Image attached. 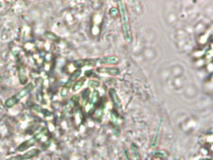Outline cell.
Returning <instances> with one entry per match:
<instances>
[{"mask_svg": "<svg viewBox=\"0 0 213 160\" xmlns=\"http://www.w3.org/2000/svg\"><path fill=\"white\" fill-rule=\"evenodd\" d=\"M118 3L119 4V8L121 14V24H122L124 37L127 43H131L132 40V35L126 4L123 1H119L118 2Z\"/></svg>", "mask_w": 213, "mask_h": 160, "instance_id": "obj_1", "label": "cell"}, {"mask_svg": "<svg viewBox=\"0 0 213 160\" xmlns=\"http://www.w3.org/2000/svg\"><path fill=\"white\" fill-rule=\"evenodd\" d=\"M34 89V85L29 83L24 86L16 94L8 98L4 103V105L8 108H11L20 103V101L31 93Z\"/></svg>", "mask_w": 213, "mask_h": 160, "instance_id": "obj_2", "label": "cell"}, {"mask_svg": "<svg viewBox=\"0 0 213 160\" xmlns=\"http://www.w3.org/2000/svg\"><path fill=\"white\" fill-rule=\"evenodd\" d=\"M46 132V129L44 128L43 129H42L41 132L34 135L31 138L23 141L22 143L18 146V147L17 148V150L19 152H24L29 149L31 147L34 146L42 138Z\"/></svg>", "mask_w": 213, "mask_h": 160, "instance_id": "obj_3", "label": "cell"}, {"mask_svg": "<svg viewBox=\"0 0 213 160\" xmlns=\"http://www.w3.org/2000/svg\"><path fill=\"white\" fill-rule=\"evenodd\" d=\"M81 73L82 72L80 69H77L70 75L69 79L66 82L64 86L62 89L61 92V96L64 98L68 95L70 87L71 86L72 83L75 82L76 80L80 76Z\"/></svg>", "mask_w": 213, "mask_h": 160, "instance_id": "obj_4", "label": "cell"}, {"mask_svg": "<svg viewBox=\"0 0 213 160\" xmlns=\"http://www.w3.org/2000/svg\"><path fill=\"white\" fill-rule=\"evenodd\" d=\"M100 64V59L86 58L82 60H78L73 62V66L77 68L80 69L84 67H93L96 65Z\"/></svg>", "mask_w": 213, "mask_h": 160, "instance_id": "obj_5", "label": "cell"}, {"mask_svg": "<svg viewBox=\"0 0 213 160\" xmlns=\"http://www.w3.org/2000/svg\"><path fill=\"white\" fill-rule=\"evenodd\" d=\"M162 126H163V120L161 119L160 120L159 123H158L155 133H154L153 138V139H152L151 142V147L152 148H157V146H158V144H159L160 136H161V132L162 129Z\"/></svg>", "mask_w": 213, "mask_h": 160, "instance_id": "obj_6", "label": "cell"}, {"mask_svg": "<svg viewBox=\"0 0 213 160\" xmlns=\"http://www.w3.org/2000/svg\"><path fill=\"white\" fill-rule=\"evenodd\" d=\"M109 97H110L112 103L114 107L117 109H121L122 108V103L117 91L114 88H110L108 91Z\"/></svg>", "mask_w": 213, "mask_h": 160, "instance_id": "obj_7", "label": "cell"}, {"mask_svg": "<svg viewBox=\"0 0 213 160\" xmlns=\"http://www.w3.org/2000/svg\"><path fill=\"white\" fill-rule=\"evenodd\" d=\"M96 72L98 73L107 74L111 76H118L121 74V70L118 67L100 66L96 68Z\"/></svg>", "mask_w": 213, "mask_h": 160, "instance_id": "obj_8", "label": "cell"}, {"mask_svg": "<svg viewBox=\"0 0 213 160\" xmlns=\"http://www.w3.org/2000/svg\"><path fill=\"white\" fill-rule=\"evenodd\" d=\"M119 61V58L114 55H112V56H105L104 58H102V59H100V64H112V65H115L117 64Z\"/></svg>", "mask_w": 213, "mask_h": 160, "instance_id": "obj_9", "label": "cell"}, {"mask_svg": "<svg viewBox=\"0 0 213 160\" xmlns=\"http://www.w3.org/2000/svg\"><path fill=\"white\" fill-rule=\"evenodd\" d=\"M18 75H19L20 83L21 85H25L27 83L28 78L26 76V69L23 65H19V66H18Z\"/></svg>", "mask_w": 213, "mask_h": 160, "instance_id": "obj_10", "label": "cell"}, {"mask_svg": "<svg viewBox=\"0 0 213 160\" xmlns=\"http://www.w3.org/2000/svg\"><path fill=\"white\" fill-rule=\"evenodd\" d=\"M40 153V151L39 149H38V148H34V149L26 151V153L23 154V155L24 158H25V160H29L38 156Z\"/></svg>", "mask_w": 213, "mask_h": 160, "instance_id": "obj_11", "label": "cell"}, {"mask_svg": "<svg viewBox=\"0 0 213 160\" xmlns=\"http://www.w3.org/2000/svg\"><path fill=\"white\" fill-rule=\"evenodd\" d=\"M131 151L132 156L134 160H141L139 155V146L135 143L131 144Z\"/></svg>", "mask_w": 213, "mask_h": 160, "instance_id": "obj_12", "label": "cell"}, {"mask_svg": "<svg viewBox=\"0 0 213 160\" xmlns=\"http://www.w3.org/2000/svg\"><path fill=\"white\" fill-rule=\"evenodd\" d=\"M85 81H86V78L85 77H81L80 79H79L78 80H77L75 83L72 86V91L76 92L78 90H80V89L83 86Z\"/></svg>", "mask_w": 213, "mask_h": 160, "instance_id": "obj_13", "label": "cell"}, {"mask_svg": "<svg viewBox=\"0 0 213 160\" xmlns=\"http://www.w3.org/2000/svg\"><path fill=\"white\" fill-rule=\"evenodd\" d=\"M45 36L48 38L49 39L54 41V42L56 43H58L60 41V38L59 37H58V36H57L56 34H55L54 33L50 32V31H46L45 33Z\"/></svg>", "mask_w": 213, "mask_h": 160, "instance_id": "obj_14", "label": "cell"}, {"mask_svg": "<svg viewBox=\"0 0 213 160\" xmlns=\"http://www.w3.org/2000/svg\"><path fill=\"white\" fill-rule=\"evenodd\" d=\"M99 97H100V93L98 91L94 90L92 96H91V103L93 104H95L98 102L99 101Z\"/></svg>", "mask_w": 213, "mask_h": 160, "instance_id": "obj_15", "label": "cell"}, {"mask_svg": "<svg viewBox=\"0 0 213 160\" xmlns=\"http://www.w3.org/2000/svg\"><path fill=\"white\" fill-rule=\"evenodd\" d=\"M100 82L98 80H89L88 83V85L89 86H90L92 88H98L100 86Z\"/></svg>", "mask_w": 213, "mask_h": 160, "instance_id": "obj_16", "label": "cell"}, {"mask_svg": "<svg viewBox=\"0 0 213 160\" xmlns=\"http://www.w3.org/2000/svg\"><path fill=\"white\" fill-rule=\"evenodd\" d=\"M90 90L89 88H86L83 91L82 93V97H83V99L84 101H87L88 99L89 98V96L90 94Z\"/></svg>", "mask_w": 213, "mask_h": 160, "instance_id": "obj_17", "label": "cell"}, {"mask_svg": "<svg viewBox=\"0 0 213 160\" xmlns=\"http://www.w3.org/2000/svg\"><path fill=\"white\" fill-rule=\"evenodd\" d=\"M154 155L156 157L160 158H164L166 157V156H167L166 153L162 151H156L154 153Z\"/></svg>", "mask_w": 213, "mask_h": 160, "instance_id": "obj_18", "label": "cell"}, {"mask_svg": "<svg viewBox=\"0 0 213 160\" xmlns=\"http://www.w3.org/2000/svg\"><path fill=\"white\" fill-rule=\"evenodd\" d=\"M6 160H25V158H24L23 155H17L11 156Z\"/></svg>", "mask_w": 213, "mask_h": 160, "instance_id": "obj_19", "label": "cell"}, {"mask_svg": "<svg viewBox=\"0 0 213 160\" xmlns=\"http://www.w3.org/2000/svg\"><path fill=\"white\" fill-rule=\"evenodd\" d=\"M124 157L125 160H132L130 153L127 150H125L124 151Z\"/></svg>", "mask_w": 213, "mask_h": 160, "instance_id": "obj_20", "label": "cell"}, {"mask_svg": "<svg viewBox=\"0 0 213 160\" xmlns=\"http://www.w3.org/2000/svg\"><path fill=\"white\" fill-rule=\"evenodd\" d=\"M110 13L112 16H116L118 13V10L117 8H113L111 9V11H110Z\"/></svg>", "mask_w": 213, "mask_h": 160, "instance_id": "obj_21", "label": "cell"}, {"mask_svg": "<svg viewBox=\"0 0 213 160\" xmlns=\"http://www.w3.org/2000/svg\"><path fill=\"white\" fill-rule=\"evenodd\" d=\"M199 160H212V159L211 158H202V159H200Z\"/></svg>", "mask_w": 213, "mask_h": 160, "instance_id": "obj_22", "label": "cell"}, {"mask_svg": "<svg viewBox=\"0 0 213 160\" xmlns=\"http://www.w3.org/2000/svg\"><path fill=\"white\" fill-rule=\"evenodd\" d=\"M2 6H3L2 3H1V2H0V8H1V7H2Z\"/></svg>", "mask_w": 213, "mask_h": 160, "instance_id": "obj_23", "label": "cell"}, {"mask_svg": "<svg viewBox=\"0 0 213 160\" xmlns=\"http://www.w3.org/2000/svg\"><path fill=\"white\" fill-rule=\"evenodd\" d=\"M119 160H123V159H122V158H120L119 159Z\"/></svg>", "mask_w": 213, "mask_h": 160, "instance_id": "obj_24", "label": "cell"}]
</instances>
